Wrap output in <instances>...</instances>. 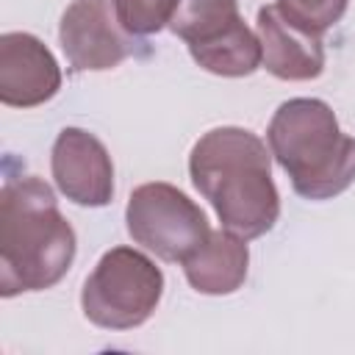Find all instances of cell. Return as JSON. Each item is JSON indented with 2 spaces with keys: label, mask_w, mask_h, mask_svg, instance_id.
I'll use <instances>...</instances> for the list:
<instances>
[{
  "label": "cell",
  "mask_w": 355,
  "mask_h": 355,
  "mask_svg": "<svg viewBox=\"0 0 355 355\" xmlns=\"http://www.w3.org/2000/svg\"><path fill=\"white\" fill-rule=\"evenodd\" d=\"M189 172L194 189L214 205L225 230L258 239L280 216L266 144L244 128L208 130L191 150Z\"/></svg>",
  "instance_id": "obj_1"
},
{
  "label": "cell",
  "mask_w": 355,
  "mask_h": 355,
  "mask_svg": "<svg viewBox=\"0 0 355 355\" xmlns=\"http://www.w3.org/2000/svg\"><path fill=\"white\" fill-rule=\"evenodd\" d=\"M75 258V230L61 216L53 189L39 178L6 180L0 191V291L55 286Z\"/></svg>",
  "instance_id": "obj_2"
},
{
  "label": "cell",
  "mask_w": 355,
  "mask_h": 355,
  "mask_svg": "<svg viewBox=\"0 0 355 355\" xmlns=\"http://www.w3.org/2000/svg\"><path fill=\"white\" fill-rule=\"evenodd\" d=\"M269 150L300 197L330 200L355 180V139L341 133L327 103L297 97L269 122Z\"/></svg>",
  "instance_id": "obj_3"
},
{
  "label": "cell",
  "mask_w": 355,
  "mask_h": 355,
  "mask_svg": "<svg viewBox=\"0 0 355 355\" xmlns=\"http://www.w3.org/2000/svg\"><path fill=\"white\" fill-rule=\"evenodd\" d=\"M161 291L164 275L147 255L130 247H114L86 277L80 305L97 327L130 330L150 319Z\"/></svg>",
  "instance_id": "obj_4"
},
{
  "label": "cell",
  "mask_w": 355,
  "mask_h": 355,
  "mask_svg": "<svg viewBox=\"0 0 355 355\" xmlns=\"http://www.w3.org/2000/svg\"><path fill=\"white\" fill-rule=\"evenodd\" d=\"M169 28L214 75L241 78L261 67V39L241 22L236 0H178Z\"/></svg>",
  "instance_id": "obj_5"
},
{
  "label": "cell",
  "mask_w": 355,
  "mask_h": 355,
  "mask_svg": "<svg viewBox=\"0 0 355 355\" xmlns=\"http://www.w3.org/2000/svg\"><path fill=\"white\" fill-rule=\"evenodd\" d=\"M125 219L130 239L164 261L183 263L211 236L200 205L169 183L139 186L128 200Z\"/></svg>",
  "instance_id": "obj_6"
},
{
  "label": "cell",
  "mask_w": 355,
  "mask_h": 355,
  "mask_svg": "<svg viewBox=\"0 0 355 355\" xmlns=\"http://www.w3.org/2000/svg\"><path fill=\"white\" fill-rule=\"evenodd\" d=\"M58 39L72 69H114L139 44L108 0H75L61 17Z\"/></svg>",
  "instance_id": "obj_7"
},
{
  "label": "cell",
  "mask_w": 355,
  "mask_h": 355,
  "mask_svg": "<svg viewBox=\"0 0 355 355\" xmlns=\"http://www.w3.org/2000/svg\"><path fill=\"white\" fill-rule=\"evenodd\" d=\"M53 178L61 194L78 205H105L114 197V164L100 139L80 128H64L53 144Z\"/></svg>",
  "instance_id": "obj_8"
},
{
  "label": "cell",
  "mask_w": 355,
  "mask_h": 355,
  "mask_svg": "<svg viewBox=\"0 0 355 355\" xmlns=\"http://www.w3.org/2000/svg\"><path fill=\"white\" fill-rule=\"evenodd\" d=\"M61 86V69L53 53L31 33H6L0 39V100L31 108L50 100Z\"/></svg>",
  "instance_id": "obj_9"
},
{
  "label": "cell",
  "mask_w": 355,
  "mask_h": 355,
  "mask_svg": "<svg viewBox=\"0 0 355 355\" xmlns=\"http://www.w3.org/2000/svg\"><path fill=\"white\" fill-rule=\"evenodd\" d=\"M258 39L261 64L280 80H311L324 69L322 36H313L291 25L277 6H263L258 11Z\"/></svg>",
  "instance_id": "obj_10"
},
{
  "label": "cell",
  "mask_w": 355,
  "mask_h": 355,
  "mask_svg": "<svg viewBox=\"0 0 355 355\" xmlns=\"http://www.w3.org/2000/svg\"><path fill=\"white\" fill-rule=\"evenodd\" d=\"M250 252L241 236L230 230H211L208 241L183 261L189 283L200 294H230L247 277Z\"/></svg>",
  "instance_id": "obj_11"
},
{
  "label": "cell",
  "mask_w": 355,
  "mask_h": 355,
  "mask_svg": "<svg viewBox=\"0 0 355 355\" xmlns=\"http://www.w3.org/2000/svg\"><path fill=\"white\" fill-rule=\"evenodd\" d=\"M275 6L291 25L313 36H322L327 28H333L347 11V0H277Z\"/></svg>",
  "instance_id": "obj_12"
},
{
  "label": "cell",
  "mask_w": 355,
  "mask_h": 355,
  "mask_svg": "<svg viewBox=\"0 0 355 355\" xmlns=\"http://www.w3.org/2000/svg\"><path fill=\"white\" fill-rule=\"evenodd\" d=\"M122 28L133 36H147L169 25L178 0H114Z\"/></svg>",
  "instance_id": "obj_13"
}]
</instances>
